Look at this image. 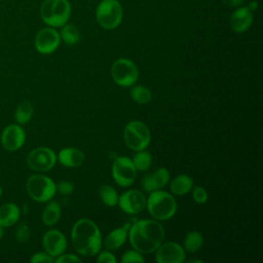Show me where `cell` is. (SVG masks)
Instances as JSON below:
<instances>
[{
  "label": "cell",
  "instance_id": "52a82bcc",
  "mask_svg": "<svg viewBox=\"0 0 263 263\" xmlns=\"http://www.w3.org/2000/svg\"><path fill=\"white\" fill-rule=\"evenodd\" d=\"M123 139L125 145L130 150L136 152L145 150L150 144V129L144 122L140 120H133L125 125Z\"/></svg>",
  "mask_w": 263,
  "mask_h": 263
},
{
  "label": "cell",
  "instance_id": "e0dca14e",
  "mask_svg": "<svg viewBox=\"0 0 263 263\" xmlns=\"http://www.w3.org/2000/svg\"><path fill=\"white\" fill-rule=\"evenodd\" d=\"M170 181V172L165 167H158L152 174L146 175L142 180L143 189L146 192L162 189Z\"/></svg>",
  "mask_w": 263,
  "mask_h": 263
},
{
  "label": "cell",
  "instance_id": "30bf717a",
  "mask_svg": "<svg viewBox=\"0 0 263 263\" xmlns=\"http://www.w3.org/2000/svg\"><path fill=\"white\" fill-rule=\"evenodd\" d=\"M111 174L117 185L120 187H129L136 180L137 170L129 157L118 156L113 160Z\"/></svg>",
  "mask_w": 263,
  "mask_h": 263
},
{
  "label": "cell",
  "instance_id": "d6986e66",
  "mask_svg": "<svg viewBox=\"0 0 263 263\" xmlns=\"http://www.w3.org/2000/svg\"><path fill=\"white\" fill-rule=\"evenodd\" d=\"M129 226L130 225L126 223L124 226L115 228L112 231H110L103 241L105 248L109 251H115L119 249L127 238Z\"/></svg>",
  "mask_w": 263,
  "mask_h": 263
},
{
  "label": "cell",
  "instance_id": "9a60e30c",
  "mask_svg": "<svg viewBox=\"0 0 263 263\" xmlns=\"http://www.w3.org/2000/svg\"><path fill=\"white\" fill-rule=\"evenodd\" d=\"M42 247L44 251L54 259L65 253L67 249V239L58 229H50L43 234Z\"/></svg>",
  "mask_w": 263,
  "mask_h": 263
},
{
  "label": "cell",
  "instance_id": "cb8c5ba5",
  "mask_svg": "<svg viewBox=\"0 0 263 263\" xmlns=\"http://www.w3.org/2000/svg\"><path fill=\"white\" fill-rule=\"evenodd\" d=\"M61 28V40H63L68 45H74L78 43V41L80 40V31L76 26L72 24H65Z\"/></svg>",
  "mask_w": 263,
  "mask_h": 263
},
{
  "label": "cell",
  "instance_id": "5b68a950",
  "mask_svg": "<svg viewBox=\"0 0 263 263\" xmlns=\"http://www.w3.org/2000/svg\"><path fill=\"white\" fill-rule=\"evenodd\" d=\"M26 190L34 201L47 202L55 195L57 184L48 176L34 174L27 179Z\"/></svg>",
  "mask_w": 263,
  "mask_h": 263
},
{
  "label": "cell",
  "instance_id": "277c9868",
  "mask_svg": "<svg viewBox=\"0 0 263 263\" xmlns=\"http://www.w3.org/2000/svg\"><path fill=\"white\" fill-rule=\"evenodd\" d=\"M71 15L69 0H44L40 6V17L52 28H61L68 23Z\"/></svg>",
  "mask_w": 263,
  "mask_h": 263
},
{
  "label": "cell",
  "instance_id": "ffe728a7",
  "mask_svg": "<svg viewBox=\"0 0 263 263\" xmlns=\"http://www.w3.org/2000/svg\"><path fill=\"white\" fill-rule=\"evenodd\" d=\"M21 209L14 202H6L0 205V225L4 228L16 224L21 218Z\"/></svg>",
  "mask_w": 263,
  "mask_h": 263
},
{
  "label": "cell",
  "instance_id": "ba28073f",
  "mask_svg": "<svg viewBox=\"0 0 263 263\" xmlns=\"http://www.w3.org/2000/svg\"><path fill=\"white\" fill-rule=\"evenodd\" d=\"M111 76L117 85L121 87H129L137 82L139 78V70L132 60L121 58L112 64Z\"/></svg>",
  "mask_w": 263,
  "mask_h": 263
},
{
  "label": "cell",
  "instance_id": "8fae6325",
  "mask_svg": "<svg viewBox=\"0 0 263 263\" xmlns=\"http://www.w3.org/2000/svg\"><path fill=\"white\" fill-rule=\"evenodd\" d=\"M26 142V132L21 124L11 123L5 126L0 136V143L4 150L14 152L21 149Z\"/></svg>",
  "mask_w": 263,
  "mask_h": 263
},
{
  "label": "cell",
  "instance_id": "2e32d148",
  "mask_svg": "<svg viewBox=\"0 0 263 263\" xmlns=\"http://www.w3.org/2000/svg\"><path fill=\"white\" fill-rule=\"evenodd\" d=\"M253 23V12L248 6L237 7L231 14L229 25L235 33L246 32Z\"/></svg>",
  "mask_w": 263,
  "mask_h": 263
},
{
  "label": "cell",
  "instance_id": "4dcf8cb0",
  "mask_svg": "<svg viewBox=\"0 0 263 263\" xmlns=\"http://www.w3.org/2000/svg\"><path fill=\"white\" fill-rule=\"evenodd\" d=\"M31 263H52L54 262V258L47 254L45 251L36 252L30 258Z\"/></svg>",
  "mask_w": 263,
  "mask_h": 263
},
{
  "label": "cell",
  "instance_id": "ac0fdd59",
  "mask_svg": "<svg viewBox=\"0 0 263 263\" xmlns=\"http://www.w3.org/2000/svg\"><path fill=\"white\" fill-rule=\"evenodd\" d=\"M57 159L63 166L78 167L84 162L85 156L84 153L78 148L66 147L60 150Z\"/></svg>",
  "mask_w": 263,
  "mask_h": 263
},
{
  "label": "cell",
  "instance_id": "4316f807",
  "mask_svg": "<svg viewBox=\"0 0 263 263\" xmlns=\"http://www.w3.org/2000/svg\"><path fill=\"white\" fill-rule=\"evenodd\" d=\"M129 96L134 102L142 105L149 103L152 98V93L150 89L143 85H136L132 87L129 91Z\"/></svg>",
  "mask_w": 263,
  "mask_h": 263
},
{
  "label": "cell",
  "instance_id": "f1b7e54d",
  "mask_svg": "<svg viewBox=\"0 0 263 263\" xmlns=\"http://www.w3.org/2000/svg\"><path fill=\"white\" fill-rule=\"evenodd\" d=\"M30 236H31V229H30L29 225L26 222L18 223L15 228V233H14L15 240L18 243H25L30 239Z\"/></svg>",
  "mask_w": 263,
  "mask_h": 263
},
{
  "label": "cell",
  "instance_id": "836d02e7",
  "mask_svg": "<svg viewBox=\"0 0 263 263\" xmlns=\"http://www.w3.org/2000/svg\"><path fill=\"white\" fill-rule=\"evenodd\" d=\"M57 263H72V262H81V259L73 254H61L54 259Z\"/></svg>",
  "mask_w": 263,
  "mask_h": 263
},
{
  "label": "cell",
  "instance_id": "d590c367",
  "mask_svg": "<svg viewBox=\"0 0 263 263\" xmlns=\"http://www.w3.org/2000/svg\"><path fill=\"white\" fill-rule=\"evenodd\" d=\"M222 2L230 7H239L243 4L245 0H222Z\"/></svg>",
  "mask_w": 263,
  "mask_h": 263
},
{
  "label": "cell",
  "instance_id": "f35d334b",
  "mask_svg": "<svg viewBox=\"0 0 263 263\" xmlns=\"http://www.w3.org/2000/svg\"><path fill=\"white\" fill-rule=\"evenodd\" d=\"M188 262H189V263H190V262H196V263H201V260H197V259H194V260H189Z\"/></svg>",
  "mask_w": 263,
  "mask_h": 263
},
{
  "label": "cell",
  "instance_id": "1f68e13d",
  "mask_svg": "<svg viewBox=\"0 0 263 263\" xmlns=\"http://www.w3.org/2000/svg\"><path fill=\"white\" fill-rule=\"evenodd\" d=\"M192 197H193V200L196 202V203H204L206 200H208V193L205 191V189L201 186H195L194 188L192 187Z\"/></svg>",
  "mask_w": 263,
  "mask_h": 263
},
{
  "label": "cell",
  "instance_id": "f546056e",
  "mask_svg": "<svg viewBox=\"0 0 263 263\" xmlns=\"http://www.w3.org/2000/svg\"><path fill=\"white\" fill-rule=\"evenodd\" d=\"M145 261L144 257L142 256V254L140 252H138L137 250H127L122 258H121V262L122 263H130V262H137V263H143Z\"/></svg>",
  "mask_w": 263,
  "mask_h": 263
},
{
  "label": "cell",
  "instance_id": "4fadbf2b",
  "mask_svg": "<svg viewBox=\"0 0 263 263\" xmlns=\"http://www.w3.org/2000/svg\"><path fill=\"white\" fill-rule=\"evenodd\" d=\"M155 252V261L157 263H183L186 259L184 248L175 241L161 243Z\"/></svg>",
  "mask_w": 263,
  "mask_h": 263
},
{
  "label": "cell",
  "instance_id": "7c38bea8",
  "mask_svg": "<svg viewBox=\"0 0 263 263\" xmlns=\"http://www.w3.org/2000/svg\"><path fill=\"white\" fill-rule=\"evenodd\" d=\"M61 43L60 33L52 27H46L38 31L35 36V49L41 54L54 52Z\"/></svg>",
  "mask_w": 263,
  "mask_h": 263
},
{
  "label": "cell",
  "instance_id": "603a6c76",
  "mask_svg": "<svg viewBox=\"0 0 263 263\" xmlns=\"http://www.w3.org/2000/svg\"><path fill=\"white\" fill-rule=\"evenodd\" d=\"M33 113H34V107L32 103L27 100L22 101L15 108L14 120L17 124L24 125L31 120Z\"/></svg>",
  "mask_w": 263,
  "mask_h": 263
},
{
  "label": "cell",
  "instance_id": "74e56055",
  "mask_svg": "<svg viewBox=\"0 0 263 263\" xmlns=\"http://www.w3.org/2000/svg\"><path fill=\"white\" fill-rule=\"evenodd\" d=\"M4 229H5V228L0 225V239H2V237L4 236Z\"/></svg>",
  "mask_w": 263,
  "mask_h": 263
},
{
  "label": "cell",
  "instance_id": "ab89813d",
  "mask_svg": "<svg viewBox=\"0 0 263 263\" xmlns=\"http://www.w3.org/2000/svg\"><path fill=\"white\" fill-rule=\"evenodd\" d=\"M2 196V187H1V185H0V197Z\"/></svg>",
  "mask_w": 263,
  "mask_h": 263
},
{
  "label": "cell",
  "instance_id": "44dd1931",
  "mask_svg": "<svg viewBox=\"0 0 263 263\" xmlns=\"http://www.w3.org/2000/svg\"><path fill=\"white\" fill-rule=\"evenodd\" d=\"M62 215V209L58 201L49 200L46 202L41 215L42 222L45 226H53L58 223Z\"/></svg>",
  "mask_w": 263,
  "mask_h": 263
},
{
  "label": "cell",
  "instance_id": "3957f363",
  "mask_svg": "<svg viewBox=\"0 0 263 263\" xmlns=\"http://www.w3.org/2000/svg\"><path fill=\"white\" fill-rule=\"evenodd\" d=\"M146 208L153 219L164 221L175 216L177 201L171 193L159 189L150 192L148 199H146Z\"/></svg>",
  "mask_w": 263,
  "mask_h": 263
},
{
  "label": "cell",
  "instance_id": "9c48e42d",
  "mask_svg": "<svg viewBox=\"0 0 263 263\" xmlns=\"http://www.w3.org/2000/svg\"><path fill=\"white\" fill-rule=\"evenodd\" d=\"M55 152L48 147H37L27 155V165L30 170L37 173L50 171L57 163Z\"/></svg>",
  "mask_w": 263,
  "mask_h": 263
},
{
  "label": "cell",
  "instance_id": "83f0119b",
  "mask_svg": "<svg viewBox=\"0 0 263 263\" xmlns=\"http://www.w3.org/2000/svg\"><path fill=\"white\" fill-rule=\"evenodd\" d=\"M132 160L137 171H147L152 164V156L148 151L145 150L137 151Z\"/></svg>",
  "mask_w": 263,
  "mask_h": 263
},
{
  "label": "cell",
  "instance_id": "7a4b0ae2",
  "mask_svg": "<svg viewBox=\"0 0 263 263\" xmlns=\"http://www.w3.org/2000/svg\"><path fill=\"white\" fill-rule=\"evenodd\" d=\"M71 240L76 252L85 257L97 255L103 243L98 225L87 218L75 222L71 230Z\"/></svg>",
  "mask_w": 263,
  "mask_h": 263
},
{
  "label": "cell",
  "instance_id": "8d00e7d4",
  "mask_svg": "<svg viewBox=\"0 0 263 263\" xmlns=\"http://www.w3.org/2000/svg\"><path fill=\"white\" fill-rule=\"evenodd\" d=\"M248 7H249L251 10H253L254 8L257 7V2H251V5H249Z\"/></svg>",
  "mask_w": 263,
  "mask_h": 263
},
{
  "label": "cell",
  "instance_id": "5bb4252c",
  "mask_svg": "<svg viewBox=\"0 0 263 263\" xmlns=\"http://www.w3.org/2000/svg\"><path fill=\"white\" fill-rule=\"evenodd\" d=\"M117 204L124 213L135 215L146 208V197L140 190L130 189L118 197Z\"/></svg>",
  "mask_w": 263,
  "mask_h": 263
},
{
  "label": "cell",
  "instance_id": "7402d4cb",
  "mask_svg": "<svg viewBox=\"0 0 263 263\" xmlns=\"http://www.w3.org/2000/svg\"><path fill=\"white\" fill-rule=\"evenodd\" d=\"M193 179L188 175H178L171 181L170 190L175 195H184L191 191Z\"/></svg>",
  "mask_w": 263,
  "mask_h": 263
},
{
  "label": "cell",
  "instance_id": "e575fe53",
  "mask_svg": "<svg viewBox=\"0 0 263 263\" xmlns=\"http://www.w3.org/2000/svg\"><path fill=\"white\" fill-rule=\"evenodd\" d=\"M97 261L103 262V263H116V258L109 250H107V251H103L99 254Z\"/></svg>",
  "mask_w": 263,
  "mask_h": 263
},
{
  "label": "cell",
  "instance_id": "8992f818",
  "mask_svg": "<svg viewBox=\"0 0 263 263\" xmlns=\"http://www.w3.org/2000/svg\"><path fill=\"white\" fill-rule=\"evenodd\" d=\"M123 17L122 5L118 0H103L96 9L97 23L106 30L117 28Z\"/></svg>",
  "mask_w": 263,
  "mask_h": 263
},
{
  "label": "cell",
  "instance_id": "d4e9b609",
  "mask_svg": "<svg viewBox=\"0 0 263 263\" xmlns=\"http://www.w3.org/2000/svg\"><path fill=\"white\" fill-rule=\"evenodd\" d=\"M203 237L200 232L192 230L189 231L184 237V250L190 253H195L202 247Z\"/></svg>",
  "mask_w": 263,
  "mask_h": 263
},
{
  "label": "cell",
  "instance_id": "6da1fadb",
  "mask_svg": "<svg viewBox=\"0 0 263 263\" xmlns=\"http://www.w3.org/2000/svg\"><path fill=\"white\" fill-rule=\"evenodd\" d=\"M164 228L153 219H141L129 226L128 240L132 247L141 254H150L163 242Z\"/></svg>",
  "mask_w": 263,
  "mask_h": 263
},
{
  "label": "cell",
  "instance_id": "d6a6232c",
  "mask_svg": "<svg viewBox=\"0 0 263 263\" xmlns=\"http://www.w3.org/2000/svg\"><path fill=\"white\" fill-rule=\"evenodd\" d=\"M57 191L62 195H70L74 191V185L69 181H60L57 185Z\"/></svg>",
  "mask_w": 263,
  "mask_h": 263
},
{
  "label": "cell",
  "instance_id": "484cf974",
  "mask_svg": "<svg viewBox=\"0 0 263 263\" xmlns=\"http://www.w3.org/2000/svg\"><path fill=\"white\" fill-rule=\"evenodd\" d=\"M99 195H100V198L102 200V202L107 205V206H115L118 202V194L116 192V190L110 186V185H102L100 188H99Z\"/></svg>",
  "mask_w": 263,
  "mask_h": 263
}]
</instances>
